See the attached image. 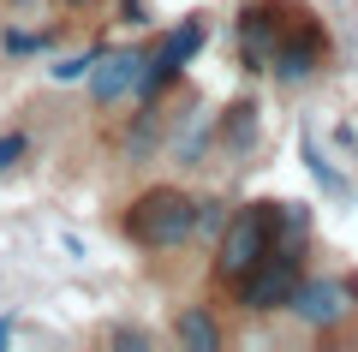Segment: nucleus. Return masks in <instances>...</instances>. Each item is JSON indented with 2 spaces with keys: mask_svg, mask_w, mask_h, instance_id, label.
<instances>
[{
  "mask_svg": "<svg viewBox=\"0 0 358 352\" xmlns=\"http://www.w3.org/2000/svg\"><path fill=\"white\" fill-rule=\"evenodd\" d=\"M114 227L131 251H150V257L192 251L197 245V191L179 185V179H155V185L131 191L114 209Z\"/></svg>",
  "mask_w": 358,
  "mask_h": 352,
  "instance_id": "f257e3e1",
  "label": "nucleus"
},
{
  "mask_svg": "<svg viewBox=\"0 0 358 352\" xmlns=\"http://www.w3.org/2000/svg\"><path fill=\"white\" fill-rule=\"evenodd\" d=\"M275 233H281V203H275V197L233 203L227 227H221L215 245H209V287L227 293L233 281H245L257 263H263V251L275 245Z\"/></svg>",
  "mask_w": 358,
  "mask_h": 352,
  "instance_id": "f03ea898",
  "label": "nucleus"
},
{
  "mask_svg": "<svg viewBox=\"0 0 358 352\" xmlns=\"http://www.w3.org/2000/svg\"><path fill=\"white\" fill-rule=\"evenodd\" d=\"M305 257H310V239H287V233H275V245L263 251V263H257L245 281H233L221 299H227L239 316H281L287 304H293L305 269H310Z\"/></svg>",
  "mask_w": 358,
  "mask_h": 352,
  "instance_id": "7ed1b4c3",
  "label": "nucleus"
},
{
  "mask_svg": "<svg viewBox=\"0 0 358 352\" xmlns=\"http://www.w3.org/2000/svg\"><path fill=\"white\" fill-rule=\"evenodd\" d=\"M329 66H334L329 24H322L317 6H299V18L287 24L281 48H275V60H268V78H275V90H305V84H317Z\"/></svg>",
  "mask_w": 358,
  "mask_h": 352,
  "instance_id": "20e7f679",
  "label": "nucleus"
},
{
  "mask_svg": "<svg viewBox=\"0 0 358 352\" xmlns=\"http://www.w3.org/2000/svg\"><path fill=\"white\" fill-rule=\"evenodd\" d=\"M143 66H150V42H114L96 54L84 78V101L96 120H120V108H131L143 90Z\"/></svg>",
  "mask_w": 358,
  "mask_h": 352,
  "instance_id": "39448f33",
  "label": "nucleus"
},
{
  "mask_svg": "<svg viewBox=\"0 0 358 352\" xmlns=\"http://www.w3.org/2000/svg\"><path fill=\"white\" fill-rule=\"evenodd\" d=\"M299 6L305 0H245L233 13V54H239V66L251 78H268V60L281 48L287 24L299 18Z\"/></svg>",
  "mask_w": 358,
  "mask_h": 352,
  "instance_id": "423d86ee",
  "label": "nucleus"
},
{
  "mask_svg": "<svg viewBox=\"0 0 358 352\" xmlns=\"http://www.w3.org/2000/svg\"><path fill=\"white\" fill-rule=\"evenodd\" d=\"M287 316H293L305 335H317V340H341L346 323L358 316V293H352V281H341V275H310L305 269Z\"/></svg>",
  "mask_w": 358,
  "mask_h": 352,
  "instance_id": "0eeeda50",
  "label": "nucleus"
},
{
  "mask_svg": "<svg viewBox=\"0 0 358 352\" xmlns=\"http://www.w3.org/2000/svg\"><path fill=\"white\" fill-rule=\"evenodd\" d=\"M162 162L173 174H197L215 162V113H203L197 101H185V113L167 108V138H162Z\"/></svg>",
  "mask_w": 358,
  "mask_h": 352,
  "instance_id": "6e6552de",
  "label": "nucleus"
},
{
  "mask_svg": "<svg viewBox=\"0 0 358 352\" xmlns=\"http://www.w3.org/2000/svg\"><path fill=\"white\" fill-rule=\"evenodd\" d=\"M263 143V113L257 96H233L227 108H215V162H245Z\"/></svg>",
  "mask_w": 358,
  "mask_h": 352,
  "instance_id": "1a4fd4ad",
  "label": "nucleus"
},
{
  "mask_svg": "<svg viewBox=\"0 0 358 352\" xmlns=\"http://www.w3.org/2000/svg\"><path fill=\"white\" fill-rule=\"evenodd\" d=\"M167 340H173L179 352H221L233 340L227 316L215 311V304H179L173 316H167Z\"/></svg>",
  "mask_w": 358,
  "mask_h": 352,
  "instance_id": "9d476101",
  "label": "nucleus"
},
{
  "mask_svg": "<svg viewBox=\"0 0 358 352\" xmlns=\"http://www.w3.org/2000/svg\"><path fill=\"white\" fill-rule=\"evenodd\" d=\"M66 36V24H6L0 30V54L6 60H42V54H54Z\"/></svg>",
  "mask_w": 358,
  "mask_h": 352,
  "instance_id": "9b49d317",
  "label": "nucleus"
},
{
  "mask_svg": "<svg viewBox=\"0 0 358 352\" xmlns=\"http://www.w3.org/2000/svg\"><path fill=\"white\" fill-rule=\"evenodd\" d=\"M305 167H310V179H317V185L329 191L334 203H352V185H346V179H341V167H334L329 155L317 150V138H310V132H305Z\"/></svg>",
  "mask_w": 358,
  "mask_h": 352,
  "instance_id": "f8f14e48",
  "label": "nucleus"
},
{
  "mask_svg": "<svg viewBox=\"0 0 358 352\" xmlns=\"http://www.w3.org/2000/svg\"><path fill=\"white\" fill-rule=\"evenodd\" d=\"M96 346H131V352H155V346H162V335H155V328H138V323H108V328H96Z\"/></svg>",
  "mask_w": 358,
  "mask_h": 352,
  "instance_id": "ddd939ff",
  "label": "nucleus"
},
{
  "mask_svg": "<svg viewBox=\"0 0 358 352\" xmlns=\"http://www.w3.org/2000/svg\"><path fill=\"white\" fill-rule=\"evenodd\" d=\"M227 215H233L227 197H203V191H197V245H215V233L227 227Z\"/></svg>",
  "mask_w": 358,
  "mask_h": 352,
  "instance_id": "4468645a",
  "label": "nucleus"
},
{
  "mask_svg": "<svg viewBox=\"0 0 358 352\" xmlns=\"http://www.w3.org/2000/svg\"><path fill=\"white\" fill-rule=\"evenodd\" d=\"M96 54H102V48H84V54H54V60H48V78H54V84H84V78H90V66H96Z\"/></svg>",
  "mask_w": 358,
  "mask_h": 352,
  "instance_id": "2eb2a0df",
  "label": "nucleus"
},
{
  "mask_svg": "<svg viewBox=\"0 0 358 352\" xmlns=\"http://www.w3.org/2000/svg\"><path fill=\"white\" fill-rule=\"evenodd\" d=\"M30 150H36V143H30V132H0V179H13L18 167L30 162Z\"/></svg>",
  "mask_w": 358,
  "mask_h": 352,
  "instance_id": "dca6fc26",
  "label": "nucleus"
},
{
  "mask_svg": "<svg viewBox=\"0 0 358 352\" xmlns=\"http://www.w3.org/2000/svg\"><path fill=\"white\" fill-rule=\"evenodd\" d=\"M54 6H60L66 18H84V13H96V6H102V0H54Z\"/></svg>",
  "mask_w": 358,
  "mask_h": 352,
  "instance_id": "f3484780",
  "label": "nucleus"
},
{
  "mask_svg": "<svg viewBox=\"0 0 358 352\" xmlns=\"http://www.w3.org/2000/svg\"><path fill=\"white\" fill-rule=\"evenodd\" d=\"M120 13H126L120 24H150V18H143V0H120Z\"/></svg>",
  "mask_w": 358,
  "mask_h": 352,
  "instance_id": "a211bd4d",
  "label": "nucleus"
},
{
  "mask_svg": "<svg viewBox=\"0 0 358 352\" xmlns=\"http://www.w3.org/2000/svg\"><path fill=\"white\" fill-rule=\"evenodd\" d=\"M42 0H0V13H36Z\"/></svg>",
  "mask_w": 358,
  "mask_h": 352,
  "instance_id": "6ab92c4d",
  "label": "nucleus"
},
{
  "mask_svg": "<svg viewBox=\"0 0 358 352\" xmlns=\"http://www.w3.org/2000/svg\"><path fill=\"white\" fill-rule=\"evenodd\" d=\"M6 340H13V316H0V346H6Z\"/></svg>",
  "mask_w": 358,
  "mask_h": 352,
  "instance_id": "aec40b11",
  "label": "nucleus"
}]
</instances>
